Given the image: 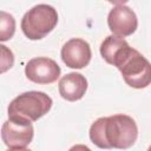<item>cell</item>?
Returning <instances> with one entry per match:
<instances>
[{
	"mask_svg": "<svg viewBox=\"0 0 151 151\" xmlns=\"http://www.w3.org/2000/svg\"><path fill=\"white\" fill-rule=\"evenodd\" d=\"M137 137V124L126 114L98 118L90 127V139L100 149H129L136 143Z\"/></svg>",
	"mask_w": 151,
	"mask_h": 151,
	"instance_id": "cell-1",
	"label": "cell"
},
{
	"mask_svg": "<svg viewBox=\"0 0 151 151\" xmlns=\"http://www.w3.org/2000/svg\"><path fill=\"white\" fill-rule=\"evenodd\" d=\"M111 65L116 66L125 83L133 88H145L151 84V64L126 42L114 54Z\"/></svg>",
	"mask_w": 151,
	"mask_h": 151,
	"instance_id": "cell-2",
	"label": "cell"
},
{
	"mask_svg": "<svg viewBox=\"0 0 151 151\" xmlns=\"http://www.w3.org/2000/svg\"><path fill=\"white\" fill-rule=\"evenodd\" d=\"M52 107V98L40 91H28L15 97L8 105V118L33 123L45 116Z\"/></svg>",
	"mask_w": 151,
	"mask_h": 151,
	"instance_id": "cell-3",
	"label": "cell"
},
{
	"mask_svg": "<svg viewBox=\"0 0 151 151\" xmlns=\"http://www.w3.org/2000/svg\"><path fill=\"white\" fill-rule=\"evenodd\" d=\"M57 9L46 4L32 7L21 19V29L31 40H39L46 37L57 25Z\"/></svg>",
	"mask_w": 151,
	"mask_h": 151,
	"instance_id": "cell-4",
	"label": "cell"
},
{
	"mask_svg": "<svg viewBox=\"0 0 151 151\" xmlns=\"http://www.w3.org/2000/svg\"><path fill=\"white\" fill-rule=\"evenodd\" d=\"M34 129L32 123H24L9 119L4 122L1 138L9 150H25L32 142Z\"/></svg>",
	"mask_w": 151,
	"mask_h": 151,
	"instance_id": "cell-5",
	"label": "cell"
},
{
	"mask_svg": "<svg viewBox=\"0 0 151 151\" xmlns=\"http://www.w3.org/2000/svg\"><path fill=\"white\" fill-rule=\"evenodd\" d=\"M59 65L50 58L38 57L31 59L25 66V74L28 80L35 84L54 83L60 76Z\"/></svg>",
	"mask_w": 151,
	"mask_h": 151,
	"instance_id": "cell-6",
	"label": "cell"
},
{
	"mask_svg": "<svg viewBox=\"0 0 151 151\" xmlns=\"http://www.w3.org/2000/svg\"><path fill=\"white\" fill-rule=\"evenodd\" d=\"M61 60L70 68H84L88 65L92 52L87 41L73 38L66 41L61 48Z\"/></svg>",
	"mask_w": 151,
	"mask_h": 151,
	"instance_id": "cell-7",
	"label": "cell"
},
{
	"mask_svg": "<svg viewBox=\"0 0 151 151\" xmlns=\"http://www.w3.org/2000/svg\"><path fill=\"white\" fill-rule=\"evenodd\" d=\"M107 25L111 32L119 37H127L134 33L138 26L136 13L125 5H117L107 15Z\"/></svg>",
	"mask_w": 151,
	"mask_h": 151,
	"instance_id": "cell-8",
	"label": "cell"
},
{
	"mask_svg": "<svg viewBox=\"0 0 151 151\" xmlns=\"http://www.w3.org/2000/svg\"><path fill=\"white\" fill-rule=\"evenodd\" d=\"M86 90L87 80L80 73L71 72L65 74L59 80V93L64 99L68 101H76L81 99Z\"/></svg>",
	"mask_w": 151,
	"mask_h": 151,
	"instance_id": "cell-9",
	"label": "cell"
},
{
	"mask_svg": "<svg viewBox=\"0 0 151 151\" xmlns=\"http://www.w3.org/2000/svg\"><path fill=\"white\" fill-rule=\"evenodd\" d=\"M15 32V20L12 14L1 11L0 12V40H9Z\"/></svg>",
	"mask_w": 151,
	"mask_h": 151,
	"instance_id": "cell-10",
	"label": "cell"
},
{
	"mask_svg": "<svg viewBox=\"0 0 151 151\" xmlns=\"http://www.w3.org/2000/svg\"><path fill=\"white\" fill-rule=\"evenodd\" d=\"M1 50V73H5L7 70H9L13 66L14 63V55L11 50H8L5 45H0Z\"/></svg>",
	"mask_w": 151,
	"mask_h": 151,
	"instance_id": "cell-11",
	"label": "cell"
},
{
	"mask_svg": "<svg viewBox=\"0 0 151 151\" xmlns=\"http://www.w3.org/2000/svg\"><path fill=\"white\" fill-rule=\"evenodd\" d=\"M111 4H114V5H124L125 2H127L129 0H107Z\"/></svg>",
	"mask_w": 151,
	"mask_h": 151,
	"instance_id": "cell-12",
	"label": "cell"
},
{
	"mask_svg": "<svg viewBox=\"0 0 151 151\" xmlns=\"http://www.w3.org/2000/svg\"><path fill=\"white\" fill-rule=\"evenodd\" d=\"M150 150H151V146H150Z\"/></svg>",
	"mask_w": 151,
	"mask_h": 151,
	"instance_id": "cell-13",
	"label": "cell"
}]
</instances>
